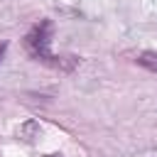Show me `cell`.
<instances>
[{
	"label": "cell",
	"instance_id": "6da1fadb",
	"mask_svg": "<svg viewBox=\"0 0 157 157\" xmlns=\"http://www.w3.org/2000/svg\"><path fill=\"white\" fill-rule=\"evenodd\" d=\"M52 37H54V22L49 17L39 20L37 25H32V29L22 37V47L27 52L29 59L59 69V71H74L78 64V56H59L52 52Z\"/></svg>",
	"mask_w": 157,
	"mask_h": 157
},
{
	"label": "cell",
	"instance_id": "7a4b0ae2",
	"mask_svg": "<svg viewBox=\"0 0 157 157\" xmlns=\"http://www.w3.org/2000/svg\"><path fill=\"white\" fill-rule=\"evenodd\" d=\"M135 64L142 66V69H147L150 74H157V52H152V49L140 52V54L135 56Z\"/></svg>",
	"mask_w": 157,
	"mask_h": 157
},
{
	"label": "cell",
	"instance_id": "3957f363",
	"mask_svg": "<svg viewBox=\"0 0 157 157\" xmlns=\"http://www.w3.org/2000/svg\"><path fill=\"white\" fill-rule=\"evenodd\" d=\"M5 52H7V42H0V61H2V56H5Z\"/></svg>",
	"mask_w": 157,
	"mask_h": 157
},
{
	"label": "cell",
	"instance_id": "277c9868",
	"mask_svg": "<svg viewBox=\"0 0 157 157\" xmlns=\"http://www.w3.org/2000/svg\"><path fill=\"white\" fill-rule=\"evenodd\" d=\"M44 157H64L61 152H49V155H44Z\"/></svg>",
	"mask_w": 157,
	"mask_h": 157
}]
</instances>
